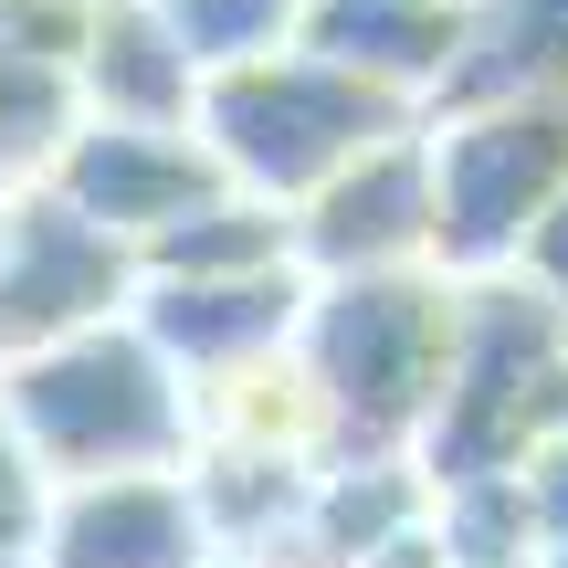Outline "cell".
<instances>
[{
    "label": "cell",
    "instance_id": "1",
    "mask_svg": "<svg viewBox=\"0 0 568 568\" xmlns=\"http://www.w3.org/2000/svg\"><path fill=\"white\" fill-rule=\"evenodd\" d=\"M0 432L42 474V495L116 485V474H190V389L126 316L0 368Z\"/></svg>",
    "mask_w": 568,
    "mask_h": 568
},
{
    "label": "cell",
    "instance_id": "2",
    "mask_svg": "<svg viewBox=\"0 0 568 568\" xmlns=\"http://www.w3.org/2000/svg\"><path fill=\"white\" fill-rule=\"evenodd\" d=\"M453 358V284L443 274H358L305 284L295 368L316 389L326 464H410Z\"/></svg>",
    "mask_w": 568,
    "mask_h": 568
},
{
    "label": "cell",
    "instance_id": "3",
    "mask_svg": "<svg viewBox=\"0 0 568 568\" xmlns=\"http://www.w3.org/2000/svg\"><path fill=\"white\" fill-rule=\"evenodd\" d=\"M548 432H568V316L537 305L527 284H453V358L432 400L410 474L422 495L495 485L516 474Z\"/></svg>",
    "mask_w": 568,
    "mask_h": 568
},
{
    "label": "cell",
    "instance_id": "4",
    "mask_svg": "<svg viewBox=\"0 0 568 568\" xmlns=\"http://www.w3.org/2000/svg\"><path fill=\"white\" fill-rule=\"evenodd\" d=\"M410 105H389V95H368L358 74H337V63H316V53H264V63H243V74H222V84H201V116H190V138H201V159L222 169V190H243V201H264V211H295V201H316L337 169H358L368 148H389V138H410Z\"/></svg>",
    "mask_w": 568,
    "mask_h": 568
},
{
    "label": "cell",
    "instance_id": "5",
    "mask_svg": "<svg viewBox=\"0 0 568 568\" xmlns=\"http://www.w3.org/2000/svg\"><path fill=\"white\" fill-rule=\"evenodd\" d=\"M422 180H432V274L506 284L537 211L568 201V116L558 105H443L422 116Z\"/></svg>",
    "mask_w": 568,
    "mask_h": 568
},
{
    "label": "cell",
    "instance_id": "6",
    "mask_svg": "<svg viewBox=\"0 0 568 568\" xmlns=\"http://www.w3.org/2000/svg\"><path fill=\"white\" fill-rule=\"evenodd\" d=\"M126 305H138V253L126 243L74 222L53 190L0 201V368L84 337V326H116Z\"/></svg>",
    "mask_w": 568,
    "mask_h": 568
},
{
    "label": "cell",
    "instance_id": "7",
    "mask_svg": "<svg viewBox=\"0 0 568 568\" xmlns=\"http://www.w3.org/2000/svg\"><path fill=\"white\" fill-rule=\"evenodd\" d=\"M42 190H53L74 222H95L105 243L148 253L159 232H180L201 201H222V169L201 159L190 126H74L63 159L42 169Z\"/></svg>",
    "mask_w": 568,
    "mask_h": 568
},
{
    "label": "cell",
    "instance_id": "8",
    "mask_svg": "<svg viewBox=\"0 0 568 568\" xmlns=\"http://www.w3.org/2000/svg\"><path fill=\"white\" fill-rule=\"evenodd\" d=\"M295 222V274L305 284H358V274H432V180H422V126L368 148L358 169L284 211Z\"/></svg>",
    "mask_w": 568,
    "mask_h": 568
},
{
    "label": "cell",
    "instance_id": "9",
    "mask_svg": "<svg viewBox=\"0 0 568 568\" xmlns=\"http://www.w3.org/2000/svg\"><path fill=\"white\" fill-rule=\"evenodd\" d=\"M126 326L180 368V389H211V379H232V368L295 358L305 274L284 264V274H232V284H138Z\"/></svg>",
    "mask_w": 568,
    "mask_h": 568
},
{
    "label": "cell",
    "instance_id": "10",
    "mask_svg": "<svg viewBox=\"0 0 568 568\" xmlns=\"http://www.w3.org/2000/svg\"><path fill=\"white\" fill-rule=\"evenodd\" d=\"M464 42H474V11L453 0H295V53L358 74L368 95L432 116L443 84L464 74Z\"/></svg>",
    "mask_w": 568,
    "mask_h": 568
},
{
    "label": "cell",
    "instance_id": "11",
    "mask_svg": "<svg viewBox=\"0 0 568 568\" xmlns=\"http://www.w3.org/2000/svg\"><path fill=\"white\" fill-rule=\"evenodd\" d=\"M32 558L42 568H222L201 506H190V474H116V485L42 495Z\"/></svg>",
    "mask_w": 568,
    "mask_h": 568
},
{
    "label": "cell",
    "instance_id": "12",
    "mask_svg": "<svg viewBox=\"0 0 568 568\" xmlns=\"http://www.w3.org/2000/svg\"><path fill=\"white\" fill-rule=\"evenodd\" d=\"M74 105H84V126H190L201 74L180 63V42L148 0H95L74 42Z\"/></svg>",
    "mask_w": 568,
    "mask_h": 568
},
{
    "label": "cell",
    "instance_id": "13",
    "mask_svg": "<svg viewBox=\"0 0 568 568\" xmlns=\"http://www.w3.org/2000/svg\"><path fill=\"white\" fill-rule=\"evenodd\" d=\"M443 105H558L568 116V0H474V42Z\"/></svg>",
    "mask_w": 568,
    "mask_h": 568
},
{
    "label": "cell",
    "instance_id": "14",
    "mask_svg": "<svg viewBox=\"0 0 568 568\" xmlns=\"http://www.w3.org/2000/svg\"><path fill=\"white\" fill-rule=\"evenodd\" d=\"M284 264H295V222L222 190V201H201L180 232H159L138 253V284H232V274H284Z\"/></svg>",
    "mask_w": 568,
    "mask_h": 568
},
{
    "label": "cell",
    "instance_id": "15",
    "mask_svg": "<svg viewBox=\"0 0 568 568\" xmlns=\"http://www.w3.org/2000/svg\"><path fill=\"white\" fill-rule=\"evenodd\" d=\"M84 126L74 105V74L42 53H0V180L11 190H42V169L63 159V138Z\"/></svg>",
    "mask_w": 568,
    "mask_h": 568
},
{
    "label": "cell",
    "instance_id": "16",
    "mask_svg": "<svg viewBox=\"0 0 568 568\" xmlns=\"http://www.w3.org/2000/svg\"><path fill=\"white\" fill-rule=\"evenodd\" d=\"M148 11L169 21V42H180V63L201 84H222V74L295 42V0H148Z\"/></svg>",
    "mask_w": 568,
    "mask_h": 568
},
{
    "label": "cell",
    "instance_id": "17",
    "mask_svg": "<svg viewBox=\"0 0 568 568\" xmlns=\"http://www.w3.org/2000/svg\"><path fill=\"white\" fill-rule=\"evenodd\" d=\"M506 485H516V506H527V548L558 558V548H568V432H548Z\"/></svg>",
    "mask_w": 568,
    "mask_h": 568
},
{
    "label": "cell",
    "instance_id": "18",
    "mask_svg": "<svg viewBox=\"0 0 568 568\" xmlns=\"http://www.w3.org/2000/svg\"><path fill=\"white\" fill-rule=\"evenodd\" d=\"M506 284H527L537 305H558V316H568V201L537 211V232L516 243V274H506Z\"/></svg>",
    "mask_w": 568,
    "mask_h": 568
},
{
    "label": "cell",
    "instance_id": "19",
    "mask_svg": "<svg viewBox=\"0 0 568 568\" xmlns=\"http://www.w3.org/2000/svg\"><path fill=\"white\" fill-rule=\"evenodd\" d=\"M32 527H42V474L21 464V443L0 432V558L32 548Z\"/></svg>",
    "mask_w": 568,
    "mask_h": 568
},
{
    "label": "cell",
    "instance_id": "20",
    "mask_svg": "<svg viewBox=\"0 0 568 568\" xmlns=\"http://www.w3.org/2000/svg\"><path fill=\"white\" fill-rule=\"evenodd\" d=\"M0 568H42V558H32V548H11V558H0Z\"/></svg>",
    "mask_w": 568,
    "mask_h": 568
},
{
    "label": "cell",
    "instance_id": "21",
    "mask_svg": "<svg viewBox=\"0 0 568 568\" xmlns=\"http://www.w3.org/2000/svg\"><path fill=\"white\" fill-rule=\"evenodd\" d=\"M0 201H11V180H0Z\"/></svg>",
    "mask_w": 568,
    "mask_h": 568
},
{
    "label": "cell",
    "instance_id": "22",
    "mask_svg": "<svg viewBox=\"0 0 568 568\" xmlns=\"http://www.w3.org/2000/svg\"><path fill=\"white\" fill-rule=\"evenodd\" d=\"M453 11H474V0H453Z\"/></svg>",
    "mask_w": 568,
    "mask_h": 568
}]
</instances>
